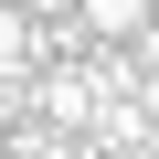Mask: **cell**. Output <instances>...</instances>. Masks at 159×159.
Wrapping results in <instances>:
<instances>
[{
    "label": "cell",
    "instance_id": "6da1fadb",
    "mask_svg": "<svg viewBox=\"0 0 159 159\" xmlns=\"http://www.w3.org/2000/svg\"><path fill=\"white\" fill-rule=\"evenodd\" d=\"M148 21V0H74V32H85V43H127Z\"/></svg>",
    "mask_w": 159,
    "mask_h": 159
},
{
    "label": "cell",
    "instance_id": "7a4b0ae2",
    "mask_svg": "<svg viewBox=\"0 0 159 159\" xmlns=\"http://www.w3.org/2000/svg\"><path fill=\"white\" fill-rule=\"evenodd\" d=\"M32 64H43V21L0 0V74H32Z\"/></svg>",
    "mask_w": 159,
    "mask_h": 159
},
{
    "label": "cell",
    "instance_id": "3957f363",
    "mask_svg": "<svg viewBox=\"0 0 159 159\" xmlns=\"http://www.w3.org/2000/svg\"><path fill=\"white\" fill-rule=\"evenodd\" d=\"M11 11H32V21H64V11H74V0H11Z\"/></svg>",
    "mask_w": 159,
    "mask_h": 159
},
{
    "label": "cell",
    "instance_id": "277c9868",
    "mask_svg": "<svg viewBox=\"0 0 159 159\" xmlns=\"http://www.w3.org/2000/svg\"><path fill=\"white\" fill-rule=\"evenodd\" d=\"M148 21H159V0H148Z\"/></svg>",
    "mask_w": 159,
    "mask_h": 159
}]
</instances>
